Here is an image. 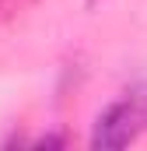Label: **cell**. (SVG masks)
Instances as JSON below:
<instances>
[{"label": "cell", "mask_w": 147, "mask_h": 151, "mask_svg": "<svg viewBox=\"0 0 147 151\" xmlns=\"http://www.w3.org/2000/svg\"><path fill=\"white\" fill-rule=\"evenodd\" d=\"M147 130V77L137 81L123 99H116L105 113L98 116L91 144L95 148H126Z\"/></svg>", "instance_id": "cell-1"}]
</instances>
